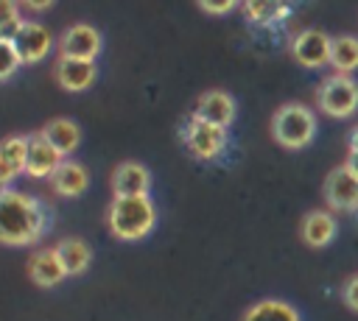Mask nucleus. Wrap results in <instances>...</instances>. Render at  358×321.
Returning <instances> with one entry per match:
<instances>
[{"label":"nucleus","instance_id":"f257e3e1","mask_svg":"<svg viewBox=\"0 0 358 321\" xmlns=\"http://www.w3.org/2000/svg\"><path fill=\"white\" fill-rule=\"evenodd\" d=\"M48 229V209L39 198L20 190H0V243L28 246L36 243Z\"/></svg>","mask_w":358,"mask_h":321},{"label":"nucleus","instance_id":"f03ea898","mask_svg":"<svg viewBox=\"0 0 358 321\" xmlns=\"http://www.w3.org/2000/svg\"><path fill=\"white\" fill-rule=\"evenodd\" d=\"M106 223L115 237L120 240H140L145 237L157 223V209L148 195H129L115 198L106 212Z\"/></svg>","mask_w":358,"mask_h":321},{"label":"nucleus","instance_id":"7ed1b4c3","mask_svg":"<svg viewBox=\"0 0 358 321\" xmlns=\"http://www.w3.org/2000/svg\"><path fill=\"white\" fill-rule=\"evenodd\" d=\"M316 128H319L316 114L305 103H282L271 117V137L288 151H299L310 145Z\"/></svg>","mask_w":358,"mask_h":321},{"label":"nucleus","instance_id":"20e7f679","mask_svg":"<svg viewBox=\"0 0 358 321\" xmlns=\"http://www.w3.org/2000/svg\"><path fill=\"white\" fill-rule=\"evenodd\" d=\"M316 103L330 117H350L358 112V81L352 75H327L316 89Z\"/></svg>","mask_w":358,"mask_h":321},{"label":"nucleus","instance_id":"39448f33","mask_svg":"<svg viewBox=\"0 0 358 321\" xmlns=\"http://www.w3.org/2000/svg\"><path fill=\"white\" fill-rule=\"evenodd\" d=\"M182 140H185V145H187V151H190L193 156H199V159H213V156H218V154L224 151V145H227V128L213 126V123H207V120L190 114V117L185 120V126H182Z\"/></svg>","mask_w":358,"mask_h":321},{"label":"nucleus","instance_id":"423d86ee","mask_svg":"<svg viewBox=\"0 0 358 321\" xmlns=\"http://www.w3.org/2000/svg\"><path fill=\"white\" fill-rule=\"evenodd\" d=\"M330 47H333V36H327L319 28H305L291 39L294 61L308 70H319V67L330 64Z\"/></svg>","mask_w":358,"mask_h":321},{"label":"nucleus","instance_id":"0eeeda50","mask_svg":"<svg viewBox=\"0 0 358 321\" xmlns=\"http://www.w3.org/2000/svg\"><path fill=\"white\" fill-rule=\"evenodd\" d=\"M101 47H103L101 31L95 25H90V22H76V25L64 28L62 36H59V50L67 59L95 61V56L101 53Z\"/></svg>","mask_w":358,"mask_h":321},{"label":"nucleus","instance_id":"6e6552de","mask_svg":"<svg viewBox=\"0 0 358 321\" xmlns=\"http://www.w3.org/2000/svg\"><path fill=\"white\" fill-rule=\"evenodd\" d=\"M324 201L333 212H358V176L338 165L324 179Z\"/></svg>","mask_w":358,"mask_h":321},{"label":"nucleus","instance_id":"1a4fd4ad","mask_svg":"<svg viewBox=\"0 0 358 321\" xmlns=\"http://www.w3.org/2000/svg\"><path fill=\"white\" fill-rule=\"evenodd\" d=\"M11 42H14V47H17L20 59H22V64H34V61H42V59L50 53V47H53V33H50L42 22L25 20V22L20 25V31L14 33Z\"/></svg>","mask_w":358,"mask_h":321},{"label":"nucleus","instance_id":"9d476101","mask_svg":"<svg viewBox=\"0 0 358 321\" xmlns=\"http://www.w3.org/2000/svg\"><path fill=\"white\" fill-rule=\"evenodd\" d=\"M64 159L59 156V151L42 137V131L28 134V154H25V173L34 179H50L56 173V167Z\"/></svg>","mask_w":358,"mask_h":321},{"label":"nucleus","instance_id":"9b49d317","mask_svg":"<svg viewBox=\"0 0 358 321\" xmlns=\"http://www.w3.org/2000/svg\"><path fill=\"white\" fill-rule=\"evenodd\" d=\"M151 190V173L140 162H120L112 173V193L115 198H129V195H148Z\"/></svg>","mask_w":358,"mask_h":321},{"label":"nucleus","instance_id":"f8f14e48","mask_svg":"<svg viewBox=\"0 0 358 321\" xmlns=\"http://www.w3.org/2000/svg\"><path fill=\"white\" fill-rule=\"evenodd\" d=\"M193 114L201 117V120H207V123H213V126L227 128L235 120V100L224 89H207L196 100V112Z\"/></svg>","mask_w":358,"mask_h":321},{"label":"nucleus","instance_id":"ddd939ff","mask_svg":"<svg viewBox=\"0 0 358 321\" xmlns=\"http://www.w3.org/2000/svg\"><path fill=\"white\" fill-rule=\"evenodd\" d=\"M28 134H11L0 140V190L8 187L20 173H25Z\"/></svg>","mask_w":358,"mask_h":321},{"label":"nucleus","instance_id":"4468645a","mask_svg":"<svg viewBox=\"0 0 358 321\" xmlns=\"http://www.w3.org/2000/svg\"><path fill=\"white\" fill-rule=\"evenodd\" d=\"M53 75H56V81H59L62 89H67V92H81V89H87V87L95 81V61L59 56V61H56V67H53Z\"/></svg>","mask_w":358,"mask_h":321},{"label":"nucleus","instance_id":"2eb2a0df","mask_svg":"<svg viewBox=\"0 0 358 321\" xmlns=\"http://www.w3.org/2000/svg\"><path fill=\"white\" fill-rule=\"evenodd\" d=\"M48 181H50V187H53L56 195L76 198V195H81V193L87 190V184H90V173H87V167H84L81 162H76V159H64Z\"/></svg>","mask_w":358,"mask_h":321},{"label":"nucleus","instance_id":"dca6fc26","mask_svg":"<svg viewBox=\"0 0 358 321\" xmlns=\"http://www.w3.org/2000/svg\"><path fill=\"white\" fill-rule=\"evenodd\" d=\"M336 232H338V223H336L333 212H327V209H313V212H308V215L302 218V226H299V234H302V240H305L310 248H324L327 243H333Z\"/></svg>","mask_w":358,"mask_h":321},{"label":"nucleus","instance_id":"f3484780","mask_svg":"<svg viewBox=\"0 0 358 321\" xmlns=\"http://www.w3.org/2000/svg\"><path fill=\"white\" fill-rule=\"evenodd\" d=\"M28 274H31V279H34L39 288H53V285H59L67 274H64V268H62V260H59V254H56V246H53V248H39V251H34L31 260H28Z\"/></svg>","mask_w":358,"mask_h":321},{"label":"nucleus","instance_id":"a211bd4d","mask_svg":"<svg viewBox=\"0 0 358 321\" xmlns=\"http://www.w3.org/2000/svg\"><path fill=\"white\" fill-rule=\"evenodd\" d=\"M42 137L59 151L62 159H67V156L78 148V142H81V128H78L70 117H53V120L45 123Z\"/></svg>","mask_w":358,"mask_h":321},{"label":"nucleus","instance_id":"6ab92c4d","mask_svg":"<svg viewBox=\"0 0 358 321\" xmlns=\"http://www.w3.org/2000/svg\"><path fill=\"white\" fill-rule=\"evenodd\" d=\"M56 254H59L62 268H64L67 276L81 274V271L90 265V260H92V248H90L81 237H67V240H62V243L56 246Z\"/></svg>","mask_w":358,"mask_h":321},{"label":"nucleus","instance_id":"aec40b11","mask_svg":"<svg viewBox=\"0 0 358 321\" xmlns=\"http://www.w3.org/2000/svg\"><path fill=\"white\" fill-rule=\"evenodd\" d=\"M241 321H302L296 307H291L282 299H260L257 304H252Z\"/></svg>","mask_w":358,"mask_h":321},{"label":"nucleus","instance_id":"412c9836","mask_svg":"<svg viewBox=\"0 0 358 321\" xmlns=\"http://www.w3.org/2000/svg\"><path fill=\"white\" fill-rule=\"evenodd\" d=\"M330 67H333L338 75H350L352 70H358V36H352V33L333 36Z\"/></svg>","mask_w":358,"mask_h":321},{"label":"nucleus","instance_id":"4be33fe9","mask_svg":"<svg viewBox=\"0 0 358 321\" xmlns=\"http://www.w3.org/2000/svg\"><path fill=\"white\" fill-rule=\"evenodd\" d=\"M243 14L252 20V22H260V25H268V22H277L282 17H288V6L282 3H243L241 6Z\"/></svg>","mask_w":358,"mask_h":321},{"label":"nucleus","instance_id":"5701e85b","mask_svg":"<svg viewBox=\"0 0 358 321\" xmlns=\"http://www.w3.org/2000/svg\"><path fill=\"white\" fill-rule=\"evenodd\" d=\"M22 11L11 0H0V39H14V33L22 25Z\"/></svg>","mask_w":358,"mask_h":321},{"label":"nucleus","instance_id":"b1692460","mask_svg":"<svg viewBox=\"0 0 358 321\" xmlns=\"http://www.w3.org/2000/svg\"><path fill=\"white\" fill-rule=\"evenodd\" d=\"M20 67H22V59H20L17 47H14V42L11 39H0V81L11 78Z\"/></svg>","mask_w":358,"mask_h":321},{"label":"nucleus","instance_id":"393cba45","mask_svg":"<svg viewBox=\"0 0 358 321\" xmlns=\"http://www.w3.org/2000/svg\"><path fill=\"white\" fill-rule=\"evenodd\" d=\"M341 296H344V304L358 313V274H352V276L344 282V293H341Z\"/></svg>","mask_w":358,"mask_h":321},{"label":"nucleus","instance_id":"a878e982","mask_svg":"<svg viewBox=\"0 0 358 321\" xmlns=\"http://www.w3.org/2000/svg\"><path fill=\"white\" fill-rule=\"evenodd\" d=\"M235 6H238L235 0H224V3H207V0H201V3H199V8L207 11V14H227V11H232Z\"/></svg>","mask_w":358,"mask_h":321},{"label":"nucleus","instance_id":"bb28decb","mask_svg":"<svg viewBox=\"0 0 358 321\" xmlns=\"http://www.w3.org/2000/svg\"><path fill=\"white\" fill-rule=\"evenodd\" d=\"M344 165H347V170H350V173H355V176H358V154H350Z\"/></svg>","mask_w":358,"mask_h":321},{"label":"nucleus","instance_id":"cd10ccee","mask_svg":"<svg viewBox=\"0 0 358 321\" xmlns=\"http://www.w3.org/2000/svg\"><path fill=\"white\" fill-rule=\"evenodd\" d=\"M350 154H358V126L350 131Z\"/></svg>","mask_w":358,"mask_h":321},{"label":"nucleus","instance_id":"c85d7f7f","mask_svg":"<svg viewBox=\"0 0 358 321\" xmlns=\"http://www.w3.org/2000/svg\"><path fill=\"white\" fill-rule=\"evenodd\" d=\"M25 8H48L50 6V0H45V3H22Z\"/></svg>","mask_w":358,"mask_h":321}]
</instances>
